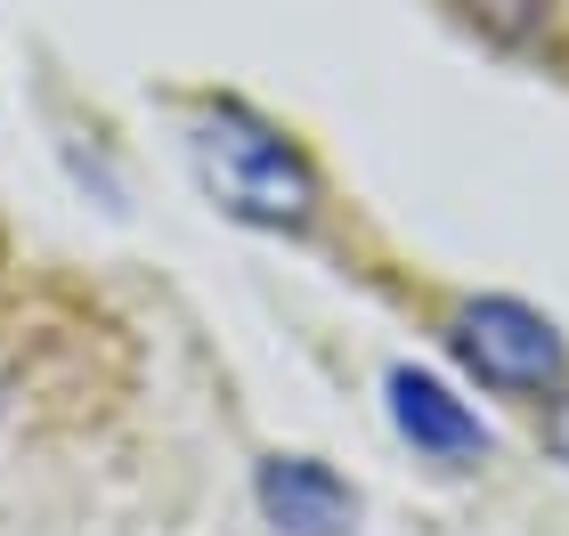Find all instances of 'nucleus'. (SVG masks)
I'll list each match as a JSON object with an SVG mask.
<instances>
[{
	"instance_id": "obj_5",
	"label": "nucleus",
	"mask_w": 569,
	"mask_h": 536,
	"mask_svg": "<svg viewBox=\"0 0 569 536\" xmlns=\"http://www.w3.org/2000/svg\"><path fill=\"white\" fill-rule=\"evenodd\" d=\"M456 9L505 49H546L553 41V0H456Z\"/></svg>"
},
{
	"instance_id": "obj_2",
	"label": "nucleus",
	"mask_w": 569,
	"mask_h": 536,
	"mask_svg": "<svg viewBox=\"0 0 569 536\" xmlns=\"http://www.w3.org/2000/svg\"><path fill=\"white\" fill-rule=\"evenodd\" d=\"M448 342H456V357L488 382V391L529 398V391H553V382H561V334H553V317H537L529 301H512V293L463 301V310L448 317Z\"/></svg>"
},
{
	"instance_id": "obj_3",
	"label": "nucleus",
	"mask_w": 569,
	"mask_h": 536,
	"mask_svg": "<svg viewBox=\"0 0 569 536\" xmlns=\"http://www.w3.org/2000/svg\"><path fill=\"white\" fill-rule=\"evenodd\" d=\"M252 496H261V520L277 536H350L358 528V496L342 472H326L318 455H269L252 472Z\"/></svg>"
},
{
	"instance_id": "obj_1",
	"label": "nucleus",
	"mask_w": 569,
	"mask_h": 536,
	"mask_svg": "<svg viewBox=\"0 0 569 536\" xmlns=\"http://www.w3.org/2000/svg\"><path fill=\"white\" fill-rule=\"evenodd\" d=\"M188 163L203 195L244 227H309L318 220V171L301 163V146L269 131L252 107H203L188 122Z\"/></svg>"
},
{
	"instance_id": "obj_6",
	"label": "nucleus",
	"mask_w": 569,
	"mask_h": 536,
	"mask_svg": "<svg viewBox=\"0 0 569 536\" xmlns=\"http://www.w3.org/2000/svg\"><path fill=\"white\" fill-rule=\"evenodd\" d=\"M546 447H553V464H569V398H553V415H546Z\"/></svg>"
},
{
	"instance_id": "obj_4",
	"label": "nucleus",
	"mask_w": 569,
	"mask_h": 536,
	"mask_svg": "<svg viewBox=\"0 0 569 536\" xmlns=\"http://www.w3.org/2000/svg\"><path fill=\"white\" fill-rule=\"evenodd\" d=\"M391 423H399V439L416 455H431V464H480L488 455L480 415L423 366H391Z\"/></svg>"
}]
</instances>
